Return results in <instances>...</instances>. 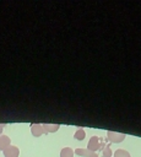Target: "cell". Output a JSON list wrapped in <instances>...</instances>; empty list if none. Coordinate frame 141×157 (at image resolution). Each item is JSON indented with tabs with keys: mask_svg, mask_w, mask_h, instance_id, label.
<instances>
[{
	"mask_svg": "<svg viewBox=\"0 0 141 157\" xmlns=\"http://www.w3.org/2000/svg\"><path fill=\"white\" fill-rule=\"evenodd\" d=\"M126 135L125 134H121V132H116V131H107V139L113 142V144H119V142H123L125 140Z\"/></svg>",
	"mask_w": 141,
	"mask_h": 157,
	"instance_id": "1",
	"label": "cell"
},
{
	"mask_svg": "<svg viewBox=\"0 0 141 157\" xmlns=\"http://www.w3.org/2000/svg\"><path fill=\"white\" fill-rule=\"evenodd\" d=\"M99 137L98 136H92L87 144V150H90L91 152H96L97 150H99Z\"/></svg>",
	"mask_w": 141,
	"mask_h": 157,
	"instance_id": "2",
	"label": "cell"
},
{
	"mask_svg": "<svg viewBox=\"0 0 141 157\" xmlns=\"http://www.w3.org/2000/svg\"><path fill=\"white\" fill-rule=\"evenodd\" d=\"M4 156L5 157H18L20 155V150L17 146H13V145H10L7 148H5L4 151Z\"/></svg>",
	"mask_w": 141,
	"mask_h": 157,
	"instance_id": "3",
	"label": "cell"
},
{
	"mask_svg": "<svg viewBox=\"0 0 141 157\" xmlns=\"http://www.w3.org/2000/svg\"><path fill=\"white\" fill-rule=\"evenodd\" d=\"M31 132H32V135H33V136L38 137V136H42L45 131H44V129H43V125H42V124L33 123V124H31Z\"/></svg>",
	"mask_w": 141,
	"mask_h": 157,
	"instance_id": "4",
	"label": "cell"
},
{
	"mask_svg": "<svg viewBox=\"0 0 141 157\" xmlns=\"http://www.w3.org/2000/svg\"><path fill=\"white\" fill-rule=\"evenodd\" d=\"M75 155L81 156V157H98V155L96 152H91L87 148H80V147L75 150Z\"/></svg>",
	"mask_w": 141,
	"mask_h": 157,
	"instance_id": "5",
	"label": "cell"
},
{
	"mask_svg": "<svg viewBox=\"0 0 141 157\" xmlns=\"http://www.w3.org/2000/svg\"><path fill=\"white\" fill-rule=\"evenodd\" d=\"M11 145V140L7 135H0V151H4L5 148H7Z\"/></svg>",
	"mask_w": 141,
	"mask_h": 157,
	"instance_id": "6",
	"label": "cell"
},
{
	"mask_svg": "<svg viewBox=\"0 0 141 157\" xmlns=\"http://www.w3.org/2000/svg\"><path fill=\"white\" fill-rule=\"evenodd\" d=\"M42 125H43V129H44L45 132H55L60 128V124H47L45 123V124H42Z\"/></svg>",
	"mask_w": 141,
	"mask_h": 157,
	"instance_id": "7",
	"label": "cell"
},
{
	"mask_svg": "<svg viewBox=\"0 0 141 157\" xmlns=\"http://www.w3.org/2000/svg\"><path fill=\"white\" fill-rule=\"evenodd\" d=\"M75 151L71 147H63L60 151V157H74Z\"/></svg>",
	"mask_w": 141,
	"mask_h": 157,
	"instance_id": "8",
	"label": "cell"
},
{
	"mask_svg": "<svg viewBox=\"0 0 141 157\" xmlns=\"http://www.w3.org/2000/svg\"><path fill=\"white\" fill-rule=\"evenodd\" d=\"M113 157H131V155L126 151V150H123V148H118L114 151L113 153Z\"/></svg>",
	"mask_w": 141,
	"mask_h": 157,
	"instance_id": "9",
	"label": "cell"
},
{
	"mask_svg": "<svg viewBox=\"0 0 141 157\" xmlns=\"http://www.w3.org/2000/svg\"><path fill=\"white\" fill-rule=\"evenodd\" d=\"M74 137H75L76 140H78V141H82V140L86 137V131H85L82 128H80V129H77V130L75 131Z\"/></svg>",
	"mask_w": 141,
	"mask_h": 157,
	"instance_id": "10",
	"label": "cell"
},
{
	"mask_svg": "<svg viewBox=\"0 0 141 157\" xmlns=\"http://www.w3.org/2000/svg\"><path fill=\"white\" fill-rule=\"evenodd\" d=\"M102 157H113V151L110 146H105L102 151Z\"/></svg>",
	"mask_w": 141,
	"mask_h": 157,
	"instance_id": "11",
	"label": "cell"
},
{
	"mask_svg": "<svg viewBox=\"0 0 141 157\" xmlns=\"http://www.w3.org/2000/svg\"><path fill=\"white\" fill-rule=\"evenodd\" d=\"M4 128H5V124H0V135H1V132L4 130Z\"/></svg>",
	"mask_w": 141,
	"mask_h": 157,
	"instance_id": "12",
	"label": "cell"
}]
</instances>
